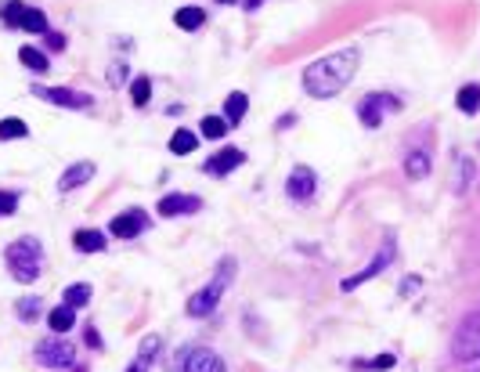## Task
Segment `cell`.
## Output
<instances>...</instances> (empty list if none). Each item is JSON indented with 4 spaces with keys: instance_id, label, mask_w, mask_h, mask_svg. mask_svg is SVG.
Segmentation results:
<instances>
[{
    "instance_id": "6da1fadb",
    "label": "cell",
    "mask_w": 480,
    "mask_h": 372,
    "mask_svg": "<svg viewBox=\"0 0 480 372\" xmlns=\"http://www.w3.org/2000/svg\"><path fill=\"white\" fill-rule=\"evenodd\" d=\"M358 47H347L336 54H325L303 69V91L310 98H336L358 73Z\"/></svg>"
},
{
    "instance_id": "7a4b0ae2",
    "label": "cell",
    "mask_w": 480,
    "mask_h": 372,
    "mask_svg": "<svg viewBox=\"0 0 480 372\" xmlns=\"http://www.w3.org/2000/svg\"><path fill=\"white\" fill-rule=\"evenodd\" d=\"M232 275H235V260H232V257H224V260L217 264L213 282H210V285H202L199 293L188 300V315H192V318L213 315V311H217V304H220V297H224V289L232 285Z\"/></svg>"
},
{
    "instance_id": "3957f363",
    "label": "cell",
    "mask_w": 480,
    "mask_h": 372,
    "mask_svg": "<svg viewBox=\"0 0 480 372\" xmlns=\"http://www.w3.org/2000/svg\"><path fill=\"white\" fill-rule=\"evenodd\" d=\"M8 267H11V275L18 282H33L40 278V264H44V250H40V242L36 239H18L8 246V253H4Z\"/></svg>"
},
{
    "instance_id": "277c9868",
    "label": "cell",
    "mask_w": 480,
    "mask_h": 372,
    "mask_svg": "<svg viewBox=\"0 0 480 372\" xmlns=\"http://www.w3.org/2000/svg\"><path fill=\"white\" fill-rule=\"evenodd\" d=\"M170 372H224V362L217 358V350L202 347V343H188L174 355Z\"/></svg>"
},
{
    "instance_id": "5b68a950",
    "label": "cell",
    "mask_w": 480,
    "mask_h": 372,
    "mask_svg": "<svg viewBox=\"0 0 480 372\" xmlns=\"http://www.w3.org/2000/svg\"><path fill=\"white\" fill-rule=\"evenodd\" d=\"M451 358L455 362H477L480 358V311L466 315L451 336Z\"/></svg>"
},
{
    "instance_id": "8992f818",
    "label": "cell",
    "mask_w": 480,
    "mask_h": 372,
    "mask_svg": "<svg viewBox=\"0 0 480 372\" xmlns=\"http://www.w3.org/2000/svg\"><path fill=\"white\" fill-rule=\"evenodd\" d=\"M36 362L40 365H47V369H69L76 362V347L69 340H61V336H51L36 347Z\"/></svg>"
},
{
    "instance_id": "52a82bcc",
    "label": "cell",
    "mask_w": 480,
    "mask_h": 372,
    "mask_svg": "<svg viewBox=\"0 0 480 372\" xmlns=\"http://www.w3.org/2000/svg\"><path fill=\"white\" fill-rule=\"evenodd\" d=\"M383 109H401V101L398 98H390V94H365L361 98V105H358V116L368 131H375L383 123Z\"/></svg>"
},
{
    "instance_id": "ba28073f",
    "label": "cell",
    "mask_w": 480,
    "mask_h": 372,
    "mask_svg": "<svg viewBox=\"0 0 480 372\" xmlns=\"http://www.w3.org/2000/svg\"><path fill=\"white\" fill-rule=\"evenodd\" d=\"M315 188H318V177H315V170H310V167H293V174H289V181H285V192H289V199L307 202L310 195H315Z\"/></svg>"
},
{
    "instance_id": "9c48e42d",
    "label": "cell",
    "mask_w": 480,
    "mask_h": 372,
    "mask_svg": "<svg viewBox=\"0 0 480 372\" xmlns=\"http://www.w3.org/2000/svg\"><path fill=\"white\" fill-rule=\"evenodd\" d=\"M36 98H44L51 101V105H61V109H87L91 105V98L87 94H76L69 87H33Z\"/></svg>"
},
{
    "instance_id": "30bf717a",
    "label": "cell",
    "mask_w": 480,
    "mask_h": 372,
    "mask_svg": "<svg viewBox=\"0 0 480 372\" xmlns=\"http://www.w3.org/2000/svg\"><path fill=\"white\" fill-rule=\"evenodd\" d=\"M390 260H393V246L387 242V246H383V250H380V253H375V260H372L368 267H361V271H358V275H350V278H343V293H350V289H358L361 282H368V278H375V275H380V271H383V267H387Z\"/></svg>"
},
{
    "instance_id": "8fae6325",
    "label": "cell",
    "mask_w": 480,
    "mask_h": 372,
    "mask_svg": "<svg viewBox=\"0 0 480 372\" xmlns=\"http://www.w3.org/2000/svg\"><path fill=\"white\" fill-rule=\"evenodd\" d=\"M246 163V152L242 149H220L210 163H206V174H213V177H220V174H232V170H239Z\"/></svg>"
},
{
    "instance_id": "7c38bea8",
    "label": "cell",
    "mask_w": 480,
    "mask_h": 372,
    "mask_svg": "<svg viewBox=\"0 0 480 372\" xmlns=\"http://www.w3.org/2000/svg\"><path fill=\"white\" fill-rule=\"evenodd\" d=\"M109 228H112L116 239H134V235L144 228V214H141V210H123L119 217H112Z\"/></svg>"
},
{
    "instance_id": "4fadbf2b",
    "label": "cell",
    "mask_w": 480,
    "mask_h": 372,
    "mask_svg": "<svg viewBox=\"0 0 480 372\" xmlns=\"http://www.w3.org/2000/svg\"><path fill=\"white\" fill-rule=\"evenodd\" d=\"M199 199L195 195H163L159 199V217H181V214H195L199 210Z\"/></svg>"
},
{
    "instance_id": "5bb4252c",
    "label": "cell",
    "mask_w": 480,
    "mask_h": 372,
    "mask_svg": "<svg viewBox=\"0 0 480 372\" xmlns=\"http://www.w3.org/2000/svg\"><path fill=\"white\" fill-rule=\"evenodd\" d=\"M94 177V163H73V167L58 177V192H73L80 184H87Z\"/></svg>"
},
{
    "instance_id": "9a60e30c",
    "label": "cell",
    "mask_w": 480,
    "mask_h": 372,
    "mask_svg": "<svg viewBox=\"0 0 480 372\" xmlns=\"http://www.w3.org/2000/svg\"><path fill=\"white\" fill-rule=\"evenodd\" d=\"M73 246H76L80 253H101V250H105V235L91 232V228H80V232L73 235Z\"/></svg>"
},
{
    "instance_id": "2e32d148",
    "label": "cell",
    "mask_w": 480,
    "mask_h": 372,
    "mask_svg": "<svg viewBox=\"0 0 480 372\" xmlns=\"http://www.w3.org/2000/svg\"><path fill=\"white\" fill-rule=\"evenodd\" d=\"M455 105H458V112L477 116L480 112V84H466L463 91L455 94Z\"/></svg>"
},
{
    "instance_id": "e0dca14e",
    "label": "cell",
    "mask_w": 480,
    "mask_h": 372,
    "mask_svg": "<svg viewBox=\"0 0 480 372\" xmlns=\"http://www.w3.org/2000/svg\"><path fill=\"white\" fill-rule=\"evenodd\" d=\"M73 322H76V307H69V304L54 307V311L47 315V325H51V333H69V329H73Z\"/></svg>"
},
{
    "instance_id": "ac0fdd59",
    "label": "cell",
    "mask_w": 480,
    "mask_h": 372,
    "mask_svg": "<svg viewBox=\"0 0 480 372\" xmlns=\"http://www.w3.org/2000/svg\"><path fill=\"white\" fill-rule=\"evenodd\" d=\"M246 109H249V98H246L242 91H232V94H227V101H224V119H227V127H232V123H239V119L246 116Z\"/></svg>"
},
{
    "instance_id": "d6986e66",
    "label": "cell",
    "mask_w": 480,
    "mask_h": 372,
    "mask_svg": "<svg viewBox=\"0 0 480 372\" xmlns=\"http://www.w3.org/2000/svg\"><path fill=\"white\" fill-rule=\"evenodd\" d=\"M405 174H408L412 181L426 177V174H430V152H419V149L408 152V156H405Z\"/></svg>"
},
{
    "instance_id": "ffe728a7",
    "label": "cell",
    "mask_w": 480,
    "mask_h": 372,
    "mask_svg": "<svg viewBox=\"0 0 480 372\" xmlns=\"http://www.w3.org/2000/svg\"><path fill=\"white\" fill-rule=\"evenodd\" d=\"M199 144V137H195V131H177L174 137H170V152L174 156H188Z\"/></svg>"
},
{
    "instance_id": "44dd1931",
    "label": "cell",
    "mask_w": 480,
    "mask_h": 372,
    "mask_svg": "<svg viewBox=\"0 0 480 372\" xmlns=\"http://www.w3.org/2000/svg\"><path fill=\"white\" fill-rule=\"evenodd\" d=\"M174 22H177L181 29H199V26L206 22V15H202V8H181V11L174 15Z\"/></svg>"
},
{
    "instance_id": "7402d4cb",
    "label": "cell",
    "mask_w": 480,
    "mask_h": 372,
    "mask_svg": "<svg viewBox=\"0 0 480 372\" xmlns=\"http://www.w3.org/2000/svg\"><path fill=\"white\" fill-rule=\"evenodd\" d=\"M29 134V127H26V123L22 119H0V141H18V137H26Z\"/></svg>"
},
{
    "instance_id": "603a6c76",
    "label": "cell",
    "mask_w": 480,
    "mask_h": 372,
    "mask_svg": "<svg viewBox=\"0 0 480 372\" xmlns=\"http://www.w3.org/2000/svg\"><path fill=\"white\" fill-rule=\"evenodd\" d=\"M130 98H134V105H149V98H152V80L149 76H134V84H130Z\"/></svg>"
},
{
    "instance_id": "cb8c5ba5",
    "label": "cell",
    "mask_w": 480,
    "mask_h": 372,
    "mask_svg": "<svg viewBox=\"0 0 480 372\" xmlns=\"http://www.w3.org/2000/svg\"><path fill=\"white\" fill-rule=\"evenodd\" d=\"M18 58H22V66H29L33 73H47V54H44V51L22 47V51H18Z\"/></svg>"
},
{
    "instance_id": "d4e9b609",
    "label": "cell",
    "mask_w": 480,
    "mask_h": 372,
    "mask_svg": "<svg viewBox=\"0 0 480 372\" xmlns=\"http://www.w3.org/2000/svg\"><path fill=\"white\" fill-rule=\"evenodd\" d=\"M22 29H26V33H47V15H44V11H36V8H26V15H22Z\"/></svg>"
},
{
    "instance_id": "484cf974",
    "label": "cell",
    "mask_w": 480,
    "mask_h": 372,
    "mask_svg": "<svg viewBox=\"0 0 480 372\" xmlns=\"http://www.w3.org/2000/svg\"><path fill=\"white\" fill-rule=\"evenodd\" d=\"M0 15H4V22H8V26H22L26 8L18 4V0H0Z\"/></svg>"
},
{
    "instance_id": "4316f807",
    "label": "cell",
    "mask_w": 480,
    "mask_h": 372,
    "mask_svg": "<svg viewBox=\"0 0 480 372\" xmlns=\"http://www.w3.org/2000/svg\"><path fill=\"white\" fill-rule=\"evenodd\" d=\"M87 300H91V285H87V282H76V285L66 289V304H69V307H83Z\"/></svg>"
},
{
    "instance_id": "83f0119b",
    "label": "cell",
    "mask_w": 480,
    "mask_h": 372,
    "mask_svg": "<svg viewBox=\"0 0 480 372\" xmlns=\"http://www.w3.org/2000/svg\"><path fill=\"white\" fill-rule=\"evenodd\" d=\"M202 134L206 137H224L227 134V119L224 116H206L202 119Z\"/></svg>"
},
{
    "instance_id": "f1b7e54d",
    "label": "cell",
    "mask_w": 480,
    "mask_h": 372,
    "mask_svg": "<svg viewBox=\"0 0 480 372\" xmlns=\"http://www.w3.org/2000/svg\"><path fill=\"white\" fill-rule=\"evenodd\" d=\"M15 311H18V318H22V322H33V318L40 315V300H36V297H26V300H18Z\"/></svg>"
},
{
    "instance_id": "f546056e",
    "label": "cell",
    "mask_w": 480,
    "mask_h": 372,
    "mask_svg": "<svg viewBox=\"0 0 480 372\" xmlns=\"http://www.w3.org/2000/svg\"><path fill=\"white\" fill-rule=\"evenodd\" d=\"M393 355H380V358H372V362H358V369H375V372H387V369H393Z\"/></svg>"
},
{
    "instance_id": "4dcf8cb0",
    "label": "cell",
    "mask_w": 480,
    "mask_h": 372,
    "mask_svg": "<svg viewBox=\"0 0 480 372\" xmlns=\"http://www.w3.org/2000/svg\"><path fill=\"white\" fill-rule=\"evenodd\" d=\"M18 210V195L15 192H0V217H11Z\"/></svg>"
},
{
    "instance_id": "1f68e13d",
    "label": "cell",
    "mask_w": 480,
    "mask_h": 372,
    "mask_svg": "<svg viewBox=\"0 0 480 372\" xmlns=\"http://www.w3.org/2000/svg\"><path fill=\"white\" fill-rule=\"evenodd\" d=\"M458 167H463V174L455 177V192H466V184H470V177H473V163H470V159H463Z\"/></svg>"
},
{
    "instance_id": "d6a6232c",
    "label": "cell",
    "mask_w": 480,
    "mask_h": 372,
    "mask_svg": "<svg viewBox=\"0 0 480 372\" xmlns=\"http://www.w3.org/2000/svg\"><path fill=\"white\" fill-rule=\"evenodd\" d=\"M159 347H163V343H159V336H149V340L141 343V358H149V362H152V358L159 355Z\"/></svg>"
},
{
    "instance_id": "836d02e7",
    "label": "cell",
    "mask_w": 480,
    "mask_h": 372,
    "mask_svg": "<svg viewBox=\"0 0 480 372\" xmlns=\"http://www.w3.org/2000/svg\"><path fill=\"white\" fill-rule=\"evenodd\" d=\"M44 36H47V47H51V51L66 47V36H61V33H44Z\"/></svg>"
},
{
    "instance_id": "e575fe53",
    "label": "cell",
    "mask_w": 480,
    "mask_h": 372,
    "mask_svg": "<svg viewBox=\"0 0 480 372\" xmlns=\"http://www.w3.org/2000/svg\"><path fill=\"white\" fill-rule=\"evenodd\" d=\"M109 84H112V87H119V84H123V66L109 69Z\"/></svg>"
},
{
    "instance_id": "d590c367",
    "label": "cell",
    "mask_w": 480,
    "mask_h": 372,
    "mask_svg": "<svg viewBox=\"0 0 480 372\" xmlns=\"http://www.w3.org/2000/svg\"><path fill=\"white\" fill-rule=\"evenodd\" d=\"M149 365H152L149 358H141V355H137V362H134V365H130L127 372H149Z\"/></svg>"
},
{
    "instance_id": "8d00e7d4",
    "label": "cell",
    "mask_w": 480,
    "mask_h": 372,
    "mask_svg": "<svg viewBox=\"0 0 480 372\" xmlns=\"http://www.w3.org/2000/svg\"><path fill=\"white\" fill-rule=\"evenodd\" d=\"M87 343H91V347H101V340H98V333H94V329H87Z\"/></svg>"
},
{
    "instance_id": "74e56055",
    "label": "cell",
    "mask_w": 480,
    "mask_h": 372,
    "mask_svg": "<svg viewBox=\"0 0 480 372\" xmlns=\"http://www.w3.org/2000/svg\"><path fill=\"white\" fill-rule=\"evenodd\" d=\"M242 4H246V11H257V8L264 4V0H242Z\"/></svg>"
},
{
    "instance_id": "f35d334b",
    "label": "cell",
    "mask_w": 480,
    "mask_h": 372,
    "mask_svg": "<svg viewBox=\"0 0 480 372\" xmlns=\"http://www.w3.org/2000/svg\"><path fill=\"white\" fill-rule=\"evenodd\" d=\"M217 4H235V0H217Z\"/></svg>"
}]
</instances>
